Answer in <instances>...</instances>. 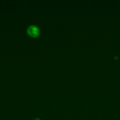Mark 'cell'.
Listing matches in <instances>:
<instances>
[{
    "label": "cell",
    "mask_w": 120,
    "mask_h": 120,
    "mask_svg": "<svg viewBox=\"0 0 120 120\" xmlns=\"http://www.w3.org/2000/svg\"><path fill=\"white\" fill-rule=\"evenodd\" d=\"M39 29L35 25L30 26L27 29L28 34L32 37L36 38L39 35Z\"/></svg>",
    "instance_id": "obj_1"
},
{
    "label": "cell",
    "mask_w": 120,
    "mask_h": 120,
    "mask_svg": "<svg viewBox=\"0 0 120 120\" xmlns=\"http://www.w3.org/2000/svg\"><path fill=\"white\" fill-rule=\"evenodd\" d=\"M34 120H40L39 119H38V118H36Z\"/></svg>",
    "instance_id": "obj_2"
}]
</instances>
